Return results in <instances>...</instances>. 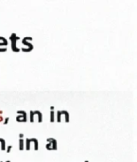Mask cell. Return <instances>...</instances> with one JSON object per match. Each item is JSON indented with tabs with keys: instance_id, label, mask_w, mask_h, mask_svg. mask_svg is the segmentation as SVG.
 <instances>
[{
	"instance_id": "7a4b0ae2",
	"label": "cell",
	"mask_w": 137,
	"mask_h": 162,
	"mask_svg": "<svg viewBox=\"0 0 137 162\" xmlns=\"http://www.w3.org/2000/svg\"><path fill=\"white\" fill-rule=\"evenodd\" d=\"M9 39H11V49L14 51V52H19L20 51V48L17 47V45H16V42L17 40H19V37L17 36V34L16 33H11V35L9 36Z\"/></svg>"
},
{
	"instance_id": "ac0fdd59",
	"label": "cell",
	"mask_w": 137,
	"mask_h": 162,
	"mask_svg": "<svg viewBox=\"0 0 137 162\" xmlns=\"http://www.w3.org/2000/svg\"><path fill=\"white\" fill-rule=\"evenodd\" d=\"M0 162H3V161H0Z\"/></svg>"
},
{
	"instance_id": "e0dca14e",
	"label": "cell",
	"mask_w": 137,
	"mask_h": 162,
	"mask_svg": "<svg viewBox=\"0 0 137 162\" xmlns=\"http://www.w3.org/2000/svg\"><path fill=\"white\" fill-rule=\"evenodd\" d=\"M85 162H89V161H88V160H86V161H85Z\"/></svg>"
},
{
	"instance_id": "8fae6325",
	"label": "cell",
	"mask_w": 137,
	"mask_h": 162,
	"mask_svg": "<svg viewBox=\"0 0 137 162\" xmlns=\"http://www.w3.org/2000/svg\"><path fill=\"white\" fill-rule=\"evenodd\" d=\"M0 149L1 150H6V141L4 138H0Z\"/></svg>"
},
{
	"instance_id": "9c48e42d",
	"label": "cell",
	"mask_w": 137,
	"mask_h": 162,
	"mask_svg": "<svg viewBox=\"0 0 137 162\" xmlns=\"http://www.w3.org/2000/svg\"><path fill=\"white\" fill-rule=\"evenodd\" d=\"M50 122L55 121V113H54V106H50V118H49Z\"/></svg>"
},
{
	"instance_id": "5b68a950",
	"label": "cell",
	"mask_w": 137,
	"mask_h": 162,
	"mask_svg": "<svg viewBox=\"0 0 137 162\" xmlns=\"http://www.w3.org/2000/svg\"><path fill=\"white\" fill-rule=\"evenodd\" d=\"M17 116H16V121L18 122H26L27 121V113L22 110H18Z\"/></svg>"
},
{
	"instance_id": "8992f818",
	"label": "cell",
	"mask_w": 137,
	"mask_h": 162,
	"mask_svg": "<svg viewBox=\"0 0 137 162\" xmlns=\"http://www.w3.org/2000/svg\"><path fill=\"white\" fill-rule=\"evenodd\" d=\"M37 116L38 117V122H42L43 121V116H42L41 111H30V122H34V117Z\"/></svg>"
},
{
	"instance_id": "ba28073f",
	"label": "cell",
	"mask_w": 137,
	"mask_h": 162,
	"mask_svg": "<svg viewBox=\"0 0 137 162\" xmlns=\"http://www.w3.org/2000/svg\"><path fill=\"white\" fill-rule=\"evenodd\" d=\"M29 140H30V143L34 145V150L37 151L39 149V142H38V139L37 138H29Z\"/></svg>"
},
{
	"instance_id": "4fadbf2b",
	"label": "cell",
	"mask_w": 137,
	"mask_h": 162,
	"mask_svg": "<svg viewBox=\"0 0 137 162\" xmlns=\"http://www.w3.org/2000/svg\"><path fill=\"white\" fill-rule=\"evenodd\" d=\"M2 114H3V111H2V110H0V122L3 121V117H2Z\"/></svg>"
},
{
	"instance_id": "7c38bea8",
	"label": "cell",
	"mask_w": 137,
	"mask_h": 162,
	"mask_svg": "<svg viewBox=\"0 0 137 162\" xmlns=\"http://www.w3.org/2000/svg\"><path fill=\"white\" fill-rule=\"evenodd\" d=\"M30 146H31V144H30V141H29V138H27L26 139V150L27 151L30 150Z\"/></svg>"
},
{
	"instance_id": "9a60e30c",
	"label": "cell",
	"mask_w": 137,
	"mask_h": 162,
	"mask_svg": "<svg viewBox=\"0 0 137 162\" xmlns=\"http://www.w3.org/2000/svg\"><path fill=\"white\" fill-rule=\"evenodd\" d=\"M9 118H6V119H5V121H4V124H7V123H8V122H9Z\"/></svg>"
},
{
	"instance_id": "52a82bcc",
	"label": "cell",
	"mask_w": 137,
	"mask_h": 162,
	"mask_svg": "<svg viewBox=\"0 0 137 162\" xmlns=\"http://www.w3.org/2000/svg\"><path fill=\"white\" fill-rule=\"evenodd\" d=\"M8 48V40L5 37L0 36V52L6 51Z\"/></svg>"
},
{
	"instance_id": "3957f363",
	"label": "cell",
	"mask_w": 137,
	"mask_h": 162,
	"mask_svg": "<svg viewBox=\"0 0 137 162\" xmlns=\"http://www.w3.org/2000/svg\"><path fill=\"white\" fill-rule=\"evenodd\" d=\"M63 117H64L65 122H69V113H68L67 111H65V110H63V111L59 110V111L57 112V121L61 122V121H63Z\"/></svg>"
},
{
	"instance_id": "2e32d148",
	"label": "cell",
	"mask_w": 137,
	"mask_h": 162,
	"mask_svg": "<svg viewBox=\"0 0 137 162\" xmlns=\"http://www.w3.org/2000/svg\"><path fill=\"white\" fill-rule=\"evenodd\" d=\"M6 162H11V161H9V160H7V161H6Z\"/></svg>"
},
{
	"instance_id": "5bb4252c",
	"label": "cell",
	"mask_w": 137,
	"mask_h": 162,
	"mask_svg": "<svg viewBox=\"0 0 137 162\" xmlns=\"http://www.w3.org/2000/svg\"><path fill=\"white\" fill-rule=\"evenodd\" d=\"M11 148H12L11 145H9V146H8V149H7V153H9V152H11Z\"/></svg>"
},
{
	"instance_id": "277c9868",
	"label": "cell",
	"mask_w": 137,
	"mask_h": 162,
	"mask_svg": "<svg viewBox=\"0 0 137 162\" xmlns=\"http://www.w3.org/2000/svg\"><path fill=\"white\" fill-rule=\"evenodd\" d=\"M47 144L45 145V148L47 149V150H57V140L53 138H49L47 139Z\"/></svg>"
},
{
	"instance_id": "30bf717a",
	"label": "cell",
	"mask_w": 137,
	"mask_h": 162,
	"mask_svg": "<svg viewBox=\"0 0 137 162\" xmlns=\"http://www.w3.org/2000/svg\"><path fill=\"white\" fill-rule=\"evenodd\" d=\"M24 147H25L24 139H23V138H19V150L23 151L24 150Z\"/></svg>"
},
{
	"instance_id": "6da1fadb",
	"label": "cell",
	"mask_w": 137,
	"mask_h": 162,
	"mask_svg": "<svg viewBox=\"0 0 137 162\" xmlns=\"http://www.w3.org/2000/svg\"><path fill=\"white\" fill-rule=\"evenodd\" d=\"M31 40H32V37H29V36L23 38L22 44L24 45V47L21 48L23 51L28 52V51H31L32 49H33V45H32L31 43H28V41H31Z\"/></svg>"
}]
</instances>
